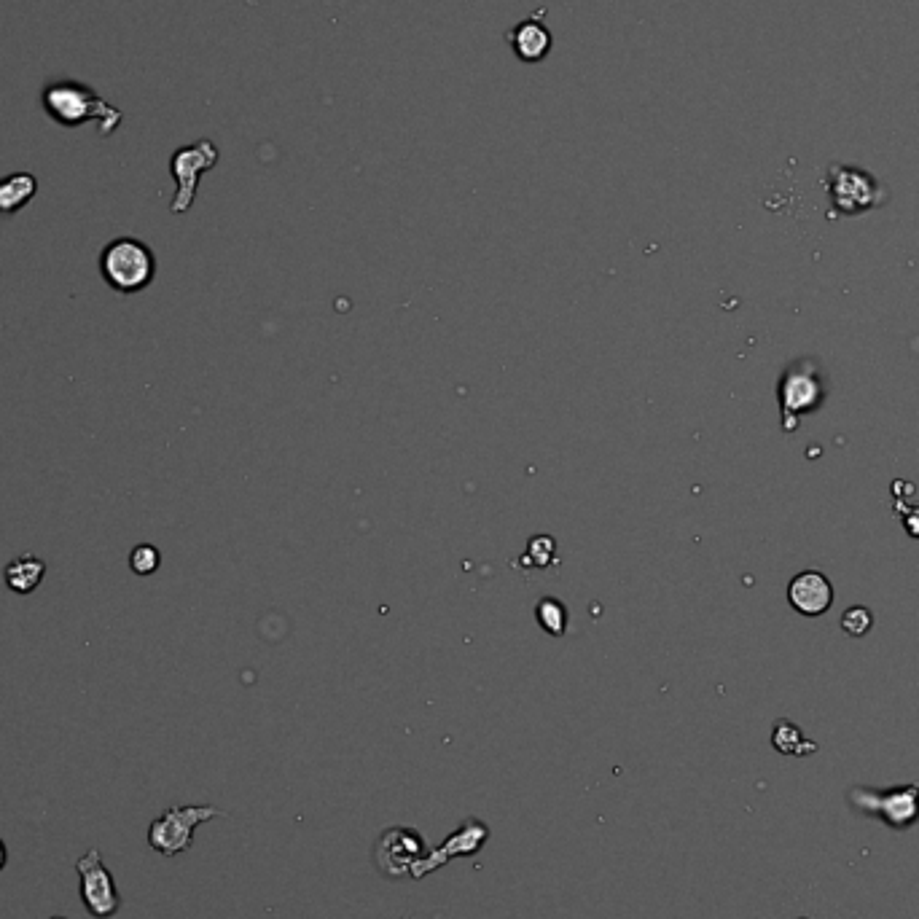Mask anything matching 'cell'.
<instances>
[{
  "label": "cell",
  "mask_w": 919,
  "mask_h": 919,
  "mask_svg": "<svg viewBox=\"0 0 919 919\" xmlns=\"http://www.w3.org/2000/svg\"><path fill=\"white\" fill-rule=\"evenodd\" d=\"M43 105L54 121H60L65 127H78L86 121H97L100 124V135H111L119 127L121 111L113 108L97 97L92 89H86L73 81H60V84L46 86L43 92Z\"/></svg>",
  "instance_id": "obj_1"
},
{
  "label": "cell",
  "mask_w": 919,
  "mask_h": 919,
  "mask_svg": "<svg viewBox=\"0 0 919 919\" xmlns=\"http://www.w3.org/2000/svg\"><path fill=\"white\" fill-rule=\"evenodd\" d=\"M100 269H103L105 283L111 285L113 291L135 293L143 291L154 280L156 261L148 245L132 237H121L103 250Z\"/></svg>",
  "instance_id": "obj_2"
},
{
  "label": "cell",
  "mask_w": 919,
  "mask_h": 919,
  "mask_svg": "<svg viewBox=\"0 0 919 919\" xmlns=\"http://www.w3.org/2000/svg\"><path fill=\"white\" fill-rule=\"evenodd\" d=\"M224 815L215 807H172L156 817L148 828V844L164 858H175L191 847L194 828L205 820Z\"/></svg>",
  "instance_id": "obj_3"
},
{
  "label": "cell",
  "mask_w": 919,
  "mask_h": 919,
  "mask_svg": "<svg viewBox=\"0 0 919 919\" xmlns=\"http://www.w3.org/2000/svg\"><path fill=\"white\" fill-rule=\"evenodd\" d=\"M76 871L81 877V901L86 911L95 919H111L121 909V895L116 890L113 874L105 868L100 850L92 847L84 852L76 860Z\"/></svg>",
  "instance_id": "obj_4"
},
{
  "label": "cell",
  "mask_w": 919,
  "mask_h": 919,
  "mask_svg": "<svg viewBox=\"0 0 919 919\" xmlns=\"http://www.w3.org/2000/svg\"><path fill=\"white\" fill-rule=\"evenodd\" d=\"M215 162H218V148L210 140H199L194 146H186L172 154L170 167L175 181H178V194H175L170 207L172 213L181 215L189 210L194 197H197L199 175L210 170Z\"/></svg>",
  "instance_id": "obj_5"
},
{
  "label": "cell",
  "mask_w": 919,
  "mask_h": 919,
  "mask_svg": "<svg viewBox=\"0 0 919 919\" xmlns=\"http://www.w3.org/2000/svg\"><path fill=\"white\" fill-rule=\"evenodd\" d=\"M852 801L866 812H879L893 828H906L919 817V791L917 788H906V791L890 793H868L852 791Z\"/></svg>",
  "instance_id": "obj_6"
},
{
  "label": "cell",
  "mask_w": 919,
  "mask_h": 919,
  "mask_svg": "<svg viewBox=\"0 0 919 919\" xmlns=\"http://www.w3.org/2000/svg\"><path fill=\"white\" fill-rule=\"evenodd\" d=\"M422 858V842L412 831H387L377 844V866L387 877H404Z\"/></svg>",
  "instance_id": "obj_7"
},
{
  "label": "cell",
  "mask_w": 919,
  "mask_h": 919,
  "mask_svg": "<svg viewBox=\"0 0 919 919\" xmlns=\"http://www.w3.org/2000/svg\"><path fill=\"white\" fill-rule=\"evenodd\" d=\"M484 842H487V828L471 820V823H465L457 834L449 836L447 842H444V847L430 852L428 858L417 860L409 874H412L414 879H422L425 874H430L433 868L444 866V863H449V860L457 858V855H471V852L479 850Z\"/></svg>",
  "instance_id": "obj_8"
},
{
  "label": "cell",
  "mask_w": 919,
  "mask_h": 919,
  "mask_svg": "<svg viewBox=\"0 0 919 919\" xmlns=\"http://www.w3.org/2000/svg\"><path fill=\"white\" fill-rule=\"evenodd\" d=\"M788 600L801 616H823L834 602V586L823 573L804 570L788 586Z\"/></svg>",
  "instance_id": "obj_9"
},
{
  "label": "cell",
  "mask_w": 919,
  "mask_h": 919,
  "mask_svg": "<svg viewBox=\"0 0 919 919\" xmlns=\"http://www.w3.org/2000/svg\"><path fill=\"white\" fill-rule=\"evenodd\" d=\"M511 46L519 60L541 62L551 52L549 27L541 25L538 19H524L522 25L511 30Z\"/></svg>",
  "instance_id": "obj_10"
},
{
  "label": "cell",
  "mask_w": 919,
  "mask_h": 919,
  "mask_svg": "<svg viewBox=\"0 0 919 919\" xmlns=\"http://www.w3.org/2000/svg\"><path fill=\"white\" fill-rule=\"evenodd\" d=\"M38 181L30 172H14L9 178L0 181V215H11L22 210V207L35 197Z\"/></svg>",
  "instance_id": "obj_11"
},
{
  "label": "cell",
  "mask_w": 919,
  "mask_h": 919,
  "mask_svg": "<svg viewBox=\"0 0 919 919\" xmlns=\"http://www.w3.org/2000/svg\"><path fill=\"white\" fill-rule=\"evenodd\" d=\"M782 409L785 414H799L801 409H809V406H815L817 398V379L804 377L799 371H791L785 382H782Z\"/></svg>",
  "instance_id": "obj_12"
},
{
  "label": "cell",
  "mask_w": 919,
  "mask_h": 919,
  "mask_svg": "<svg viewBox=\"0 0 919 919\" xmlns=\"http://www.w3.org/2000/svg\"><path fill=\"white\" fill-rule=\"evenodd\" d=\"M43 573H46V565H43L41 559L33 557V554H25V557L9 562V567H6V584H9L11 592L30 594L43 581Z\"/></svg>",
  "instance_id": "obj_13"
},
{
  "label": "cell",
  "mask_w": 919,
  "mask_h": 919,
  "mask_svg": "<svg viewBox=\"0 0 919 919\" xmlns=\"http://www.w3.org/2000/svg\"><path fill=\"white\" fill-rule=\"evenodd\" d=\"M538 624H541L549 635L559 637L567 627V608L559 600H541L538 602Z\"/></svg>",
  "instance_id": "obj_14"
},
{
  "label": "cell",
  "mask_w": 919,
  "mask_h": 919,
  "mask_svg": "<svg viewBox=\"0 0 919 919\" xmlns=\"http://www.w3.org/2000/svg\"><path fill=\"white\" fill-rule=\"evenodd\" d=\"M129 567L138 573V576H151L156 567H159V551L151 543H140L129 554Z\"/></svg>",
  "instance_id": "obj_15"
},
{
  "label": "cell",
  "mask_w": 919,
  "mask_h": 919,
  "mask_svg": "<svg viewBox=\"0 0 919 919\" xmlns=\"http://www.w3.org/2000/svg\"><path fill=\"white\" fill-rule=\"evenodd\" d=\"M871 624H874V619H871V613H868V608H860V605H858V608H850L842 616V629L850 637L866 635L868 629H871Z\"/></svg>",
  "instance_id": "obj_16"
},
{
  "label": "cell",
  "mask_w": 919,
  "mask_h": 919,
  "mask_svg": "<svg viewBox=\"0 0 919 919\" xmlns=\"http://www.w3.org/2000/svg\"><path fill=\"white\" fill-rule=\"evenodd\" d=\"M6 860H9V852H6V844H3V839H0V871L6 868Z\"/></svg>",
  "instance_id": "obj_17"
},
{
  "label": "cell",
  "mask_w": 919,
  "mask_h": 919,
  "mask_svg": "<svg viewBox=\"0 0 919 919\" xmlns=\"http://www.w3.org/2000/svg\"><path fill=\"white\" fill-rule=\"evenodd\" d=\"M52 919H68V917H52Z\"/></svg>",
  "instance_id": "obj_18"
}]
</instances>
